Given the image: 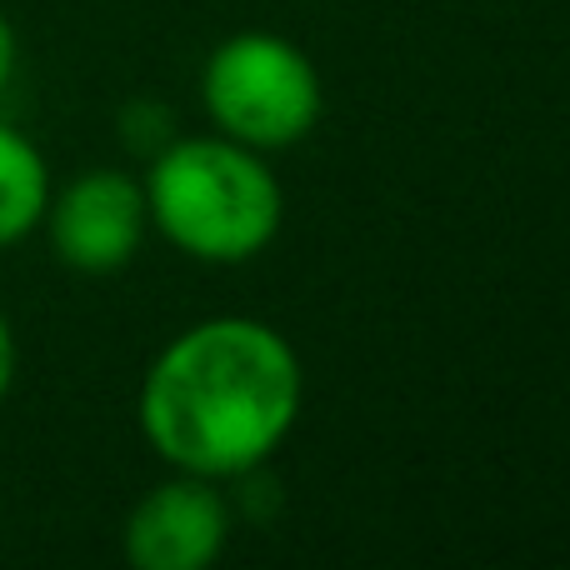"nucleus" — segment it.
Instances as JSON below:
<instances>
[{
    "label": "nucleus",
    "mask_w": 570,
    "mask_h": 570,
    "mask_svg": "<svg viewBox=\"0 0 570 570\" xmlns=\"http://www.w3.org/2000/svg\"><path fill=\"white\" fill-rule=\"evenodd\" d=\"M301 365L261 321H206L166 345L140 391V425L190 475L256 471L295 425Z\"/></svg>",
    "instance_id": "nucleus-1"
},
{
    "label": "nucleus",
    "mask_w": 570,
    "mask_h": 570,
    "mask_svg": "<svg viewBox=\"0 0 570 570\" xmlns=\"http://www.w3.org/2000/svg\"><path fill=\"white\" fill-rule=\"evenodd\" d=\"M146 210L200 261H246L276 236L281 186L240 140H180L150 166Z\"/></svg>",
    "instance_id": "nucleus-2"
},
{
    "label": "nucleus",
    "mask_w": 570,
    "mask_h": 570,
    "mask_svg": "<svg viewBox=\"0 0 570 570\" xmlns=\"http://www.w3.org/2000/svg\"><path fill=\"white\" fill-rule=\"evenodd\" d=\"M206 106L230 140L276 150L301 140L321 116L311 60L281 36H236L206 66Z\"/></svg>",
    "instance_id": "nucleus-3"
},
{
    "label": "nucleus",
    "mask_w": 570,
    "mask_h": 570,
    "mask_svg": "<svg viewBox=\"0 0 570 570\" xmlns=\"http://www.w3.org/2000/svg\"><path fill=\"white\" fill-rule=\"evenodd\" d=\"M146 190L120 170H90L70 180L60 200L46 206L50 246L70 271L86 276H110L140 250L146 236Z\"/></svg>",
    "instance_id": "nucleus-4"
},
{
    "label": "nucleus",
    "mask_w": 570,
    "mask_h": 570,
    "mask_svg": "<svg viewBox=\"0 0 570 570\" xmlns=\"http://www.w3.org/2000/svg\"><path fill=\"white\" fill-rule=\"evenodd\" d=\"M226 501L210 485L170 481L136 505L126 525V561L140 570H200L226 546Z\"/></svg>",
    "instance_id": "nucleus-5"
},
{
    "label": "nucleus",
    "mask_w": 570,
    "mask_h": 570,
    "mask_svg": "<svg viewBox=\"0 0 570 570\" xmlns=\"http://www.w3.org/2000/svg\"><path fill=\"white\" fill-rule=\"evenodd\" d=\"M50 206V170L40 150L0 120V250L26 240L46 220Z\"/></svg>",
    "instance_id": "nucleus-6"
},
{
    "label": "nucleus",
    "mask_w": 570,
    "mask_h": 570,
    "mask_svg": "<svg viewBox=\"0 0 570 570\" xmlns=\"http://www.w3.org/2000/svg\"><path fill=\"white\" fill-rule=\"evenodd\" d=\"M170 116L160 106H130L126 110V146L130 150H150L156 140H166Z\"/></svg>",
    "instance_id": "nucleus-7"
},
{
    "label": "nucleus",
    "mask_w": 570,
    "mask_h": 570,
    "mask_svg": "<svg viewBox=\"0 0 570 570\" xmlns=\"http://www.w3.org/2000/svg\"><path fill=\"white\" fill-rule=\"evenodd\" d=\"M10 381H16V335H10V321L0 315V401L10 395Z\"/></svg>",
    "instance_id": "nucleus-8"
},
{
    "label": "nucleus",
    "mask_w": 570,
    "mask_h": 570,
    "mask_svg": "<svg viewBox=\"0 0 570 570\" xmlns=\"http://www.w3.org/2000/svg\"><path fill=\"white\" fill-rule=\"evenodd\" d=\"M16 30H10V20L0 16V96H6V86L16 80Z\"/></svg>",
    "instance_id": "nucleus-9"
}]
</instances>
